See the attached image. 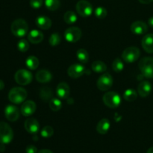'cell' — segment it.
I'll return each mask as SVG.
<instances>
[{"mask_svg": "<svg viewBox=\"0 0 153 153\" xmlns=\"http://www.w3.org/2000/svg\"><path fill=\"white\" fill-rule=\"evenodd\" d=\"M12 34L18 37H24L28 31V25L26 21L22 19H17L13 21L10 26Z\"/></svg>", "mask_w": 153, "mask_h": 153, "instance_id": "6da1fadb", "label": "cell"}, {"mask_svg": "<svg viewBox=\"0 0 153 153\" xmlns=\"http://www.w3.org/2000/svg\"><path fill=\"white\" fill-rule=\"evenodd\" d=\"M139 69L142 75L148 79H153V58L145 57L139 62Z\"/></svg>", "mask_w": 153, "mask_h": 153, "instance_id": "7a4b0ae2", "label": "cell"}, {"mask_svg": "<svg viewBox=\"0 0 153 153\" xmlns=\"http://www.w3.org/2000/svg\"><path fill=\"white\" fill-rule=\"evenodd\" d=\"M27 91L20 87L13 88L9 91L8 99L13 104H20L23 102L27 97Z\"/></svg>", "mask_w": 153, "mask_h": 153, "instance_id": "3957f363", "label": "cell"}, {"mask_svg": "<svg viewBox=\"0 0 153 153\" xmlns=\"http://www.w3.org/2000/svg\"><path fill=\"white\" fill-rule=\"evenodd\" d=\"M13 138V131L11 127L5 122H0V143L8 144Z\"/></svg>", "mask_w": 153, "mask_h": 153, "instance_id": "277c9868", "label": "cell"}, {"mask_svg": "<svg viewBox=\"0 0 153 153\" xmlns=\"http://www.w3.org/2000/svg\"><path fill=\"white\" fill-rule=\"evenodd\" d=\"M103 102L111 108H116L119 107L121 103V97L117 93L109 91L103 96Z\"/></svg>", "mask_w": 153, "mask_h": 153, "instance_id": "5b68a950", "label": "cell"}, {"mask_svg": "<svg viewBox=\"0 0 153 153\" xmlns=\"http://www.w3.org/2000/svg\"><path fill=\"white\" fill-rule=\"evenodd\" d=\"M14 79L18 85H27L32 82L33 76L31 72L21 69L17 70L14 75Z\"/></svg>", "mask_w": 153, "mask_h": 153, "instance_id": "8992f818", "label": "cell"}, {"mask_svg": "<svg viewBox=\"0 0 153 153\" xmlns=\"http://www.w3.org/2000/svg\"><path fill=\"white\" fill-rule=\"evenodd\" d=\"M140 55V49L135 46H129L123 51L122 58L126 63H134L137 61Z\"/></svg>", "mask_w": 153, "mask_h": 153, "instance_id": "52a82bcc", "label": "cell"}, {"mask_svg": "<svg viewBox=\"0 0 153 153\" xmlns=\"http://www.w3.org/2000/svg\"><path fill=\"white\" fill-rule=\"evenodd\" d=\"M77 13L82 17H88L93 13V6L86 0H80L76 6Z\"/></svg>", "mask_w": 153, "mask_h": 153, "instance_id": "ba28073f", "label": "cell"}, {"mask_svg": "<svg viewBox=\"0 0 153 153\" xmlns=\"http://www.w3.org/2000/svg\"><path fill=\"white\" fill-rule=\"evenodd\" d=\"M113 85V78L110 73H105L102 75L97 81V88L102 91H106Z\"/></svg>", "mask_w": 153, "mask_h": 153, "instance_id": "9c48e42d", "label": "cell"}, {"mask_svg": "<svg viewBox=\"0 0 153 153\" xmlns=\"http://www.w3.org/2000/svg\"><path fill=\"white\" fill-rule=\"evenodd\" d=\"M82 37V31L78 27H70L64 32V37L70 43H76L79 41Z\"/></svg>", "mask_w": 153, "mask_h": 153, "instance_id": "30bf717a", "label": "cell"}, {"mask_svg": "<svg viewBox=\"0 0 153 153\" xmlns=\"http://www.w3.org/2000/svg\"><path fill=\"white\" fill-rule=\"evenodd\" d=\"M4 116L10 122L16 121L19 117V111L17 107L13 105H8L4 108Z\"/></svg>", "mask_w": 153, "mask_h": 153, "instance_id": "8fae6325", "label": "cell"}, {"mask_svg": "<svg viewBox=\"0 0 153 153\" xmlns=\"http://www.w3.org/2000/svg\"><path fill=\"white\" fill-rule=\"evenodd\" d=\"M85 73V68L81 64H73L70 66L67 70L69 76L73 79H77L81 77Z\"/></svg>", "mask_w": 153, "mask_h": 153, "instance_id": "7c38bea8", "label": "cell"}, {"mask_svg": "<svg viewBox=\"0 0 153 153\" xmlns=\"http://www.w3.org/2000/svg\"><path fill=\"white\" fill-rule=\"evenodd\" d=\"M36 111V104L34 102L31 100L24 102L23 104L21 106L20 111L23 116L29 117L32 115Z\"/></svg>", "mask_w": 153, "mask_h": 153, "instance_id": "4fadbf2b", "label": "cell"}, {"mask_svg": "<svg viewBox=\"0 0 153 153\" xmlns=\"http://www.w3.org/2000/svg\"><path fill=\"white\" fill-rule=\"evenodd\" d=\"M130 28L133 34L141 35V34H144L147 31L148 26L143 21H135L131 24Z\"/></svg>", "mask_w": 153, "mask_h": 153, "instance_id": "5bb4252c", "label": "cell"}, {"mask_svg": "<svg viewBox=\"0 0 153 153\" xmlns=\"http://www.w3.org/2000/svg\"><path fill=\"white\" fill-rule=\"evenodd\" d=\"M25 130L30 134H37L40 130V124L34 118H28L24 124Z\"/></svg>", "mask_w": 153, "mask_h": 153, "instance_id": "9a60e30c", "label": "cell"}, {"mask_svg": "<svg viewBox=\"0 0 153 153\" xmlns=\"http://www.w3.org/2000/svg\"><path fill=\"white\" fill-rule=\"evenodd\" d=\"M56 93L59 98H61V100H66L70 96V87H69V85L66 82H61L57 86Z\"/></svg>", "mask_w": 153, "mask_h": 153, "instance_id": "2e32d148", "label": "cell"}, {"mask_svg": "<svg viewBox=\"0 0 153 153\" xmlns=\"http://www.w3.org/2000/svg\"><path fill=\"white\" fill-rule=\"evenodd\" d=\"M152 91V85L147 81L141 82L137 86V94L141 97H146L150 94Z\"/></svg>", "mask_w": 153, "mask_h": 153, "instance_id": "e0dca14e", "label": "cell"}, {"mask_svg": "<svg viewBox=\"0 0 153 153\" xmlns=\"http://www.w3.org/2000/svg\"><path fill=\"white\" fill-rule=\"evenodd\" d=\"M141 44L147 53H153V34H146L142 39Z\"/></svg>", "mask_w": 153, "mask_h": 153, "instance_id": "ac0fdd59", "label": "cell"}, {"mask_svg": "<svg viewBox=\"0 0 153 153\" xmlns=\"http://www.w3.org/2000/svg\"><path fill=\"white\" fill-rule=\"evenodd\" d=\"M52 76L47 70H40L36 73V79L40 83H48L52 80Z\"/></svg>", "mask_w": 153, "mask_h": 153, "instance_id": "d6986e66", "label": "cell"}, {"mask_svg": "<svg viewBox=\"0 0 153 153\" xmlns=\"http://www.w3.org/2000/svg\"><path fill=\"white\" fill-rule=\"evenodd\" d=\"M36 25L39 28L46 30L52 26V20L46 16H40L36 19Z\"/></svg>", "mask_w": 153, "mask_h": 153, "instance_id": "ffe728a7", "label": "cell"}, {"mask_svg": "<svg viewBox=\"0 0 153 153\" xmlns=\"http://www.w3.org/2000/svg\"><path fill=\"white\" fill-rule=\"evenodd\" d=\"M28 39L29 42L34 44H37L43 40V34L38 30H32L28 34Z\"/></svg>", "mask_w": 153, "mask_h": 153, "instance_id": "44dd1931", "label": "cell"}, {"mask_svg": "<svg viewBox=\"0 0 153 153\" xmlns=\"http://www.w3.org/2000/svg\"><path fill=\"white\" fill-rule=\"evenodd\" d=\"M111 124L110 122L108 119L104 118V119H102L100 122L98 123L97 126V131H98V133L101 134H105L108 131L109 128H110Z\"/></svg>", "mask_w": 153, "mask_h": 153, "instance_id": "7402d4cb", "label": "cell"}, {"mask_svg": "<svg viewBox=\"0 0 153 153\" xmlns=\"http://www.w3.org/2000/svg\"><path fill=\"white\" fill-rule=\"evenodd\" d=\"M40 97L44 102L50 101L52 99V91L51 88H47V87L42 88L40 91Z\"/></svg>", "mask_w": 153, "mask_h": 153, "instance_id": "603a6c76", "label": "cell"}, {"mask_svg": "<svg viewBox=\"0 0 153 153\" xmlns=\"http://www.w3.org/2000/svg\"><path fill=\"white\" fill-rule=\"evenodd\" d=\"M91 67H92V70L95 73H105L107 70V66H106V64L101 61H94L92 64V65H91Z\"/></svg>", "mask_w": 153, "mask_h": 153, "instance_id": "cb8c5ba5", "label": "cell"}, {"mask_svg": "<svg viewBox=\"0 0 153 153\" xmlns=\"http://www.w3.org/2000/svg\"><path fill=\"white\" fill-rule=\"evenodd\" d=\"M25 64L29 70H36L39 66V60L37 57L31 55V56L28 57L25 61Z\"/></svg>", "mask_w": 153, "mask_h": 153, "instance_id": "d4e9b609", "label": "cell"}, {"mask_svg": "<svg viewBox=\"0 0 153 153\" xmlns=\"http://www.w3.org/2000/svg\"><path fill=\"white\" fill-rule=\"evenodd\" d=\"M78 60L82 64H86L89 61V54L85 49H80L76 52Z\"/></svg>", "mask_w": 153, "mask_h": 153, "instance_id": "484cf974", "label": "cell"}, {"mask_svg": "<svg viewBox=\"0 0 153 153\" xmlns=\"http://www.w3.org/2000/svg\"><path fill=\"white\" fill-rule=\"evenodd\" d=\"M61 5L60 0H45V6L46 8L52 11L58 10Z\"/></svg>", "mask_w": 153, "mask_h": 153, "instance_id": "4316f807", "label": "cell"}, {"mask_svg": "<svg viewBox=\"0 0 153 153\" xmlns=\"http://www.w3.org/2000/svg\"><path fill=\"white\" fill-rule=\"evenodd\" d=\"M64 19L67 24H73L77 21V16L76 13L71 10H68L64 16Z\"/></svg>", "mask_w": 153, "mask_h": 153, "instance_id": "83f0119b", "label": "cell"}, {"mask_svg": "<svg viewBox=\"0 0 153 153\" xmlns=\"http://www.w3.org/2000/svg\"><path fill=\"white\" fill-rule=\"evenodd\" d=\"M123 97L126 101L128 102H133L137 99V94L134 90L133 89H128L124 92Z\"/></svg>", "mask_w": 153, "mask_h": 153, "instance_id": "f1b7e54d", "label": "cell"}, {"mask_svg": "<svg viewBox=\"0 0 153 153\" xmlns=\"http://www.w3.org/2000/svg\"><path fill=\"white\" fill-rule=\"evenodd\" d=\"M62 107V102L60 100L56 98H52L49 101V108L53 111H58Z\"/></svg>", "mask_w": 153, "mask_h": 153, "instance_id": "f546056e", "label": "cell"}, {"mask_svg": "<svg viewBox=\"0 0 153 153\" xmlns=\"http://www.w3.org/2000/svg\"><path fill=\"white\" fill-rule=\"evenodd\" d=\"M112 68H113L114 71L116 72V73H120V72L123 71V70L124 69V64L123 63V61H121V59H120V58H116V59L113 61Z\"/></svg>", "mask_w": 153, "mask_h": 153, "instance_id": "4dcf8cb0", "label": "cell"}, {"mask_svg": "<svg viewBox=\"0 0 153 153\" xmlns=\"http://www.w3.org/2000/svg\"><path fill=\"white\" fill-rule=\"evenodd\" d=\"M54 134V129L49 126H46L42 128L41 131H40V134L44 138H48V137H51Z\"/></svg>", "mask_w": 153, "mask_h": 153, "instance_id": "1f68e13d", "label": "cell"}, {"mask_svg": "<svg viewBox=\"0 0 153 153\" xmlns=\"http://www.w3.org/2000/svg\"><path fill=\"white\" fill-rule=\"evenodd\" d=\"M61 40V38L60 34H58V33H54V34H52V35L50 36V37H49V44L52 46H56L60 44Z\"/></svg>", "mask_w": 153, "mask_h": 153, "instance_id": "d6a6232c", "label": "cell"}, {"mask_svg": "<svg viewBox=\"0 0 153 153\" xmlns=\"http://www.w3.org/2000/svg\"><path fill=\"white\" fill-rule=\"evenodd\" d=\"M17 48L20 52H25L29 49V43L26 40L22 39V40H19L17 43Z\"/></svg>", "mask_w": 153, "mask_h": 153, "instance_id": "836d02e7", "label": "cell"}, {"mask_svg": "<svg viewBox=\"0 0 153 153\" xmlns=\"http://www.w3.org/2000/svg\"><path fill=\"white\" fill-rule=\"evenodd\" d=\"M94 13H95V16H97V18H99V19H104V18H105L106 16H107L108 12L107 10H106L105 7H98L96 8Z\"/></svg>", "mask_w": 153, "mask_h": 153, "instance_id": "e575fe53", "label": "cell"}, {"mask_svg": "<svg viewBox=\"0 0 153 153\" xmlns=\"http://www.w3.org/2000/svg\"><path fill=\"white\" fill-rule=\"evenodd\" d=\"M30 5L32 8H40L43 5V0H30Z\"/></svg>", "mask_w": 153, "mask_h": 153, "instance_id": "d590c367", "label": "cell"}, {"mask_svg": "<svg viewBox=\"0 0 153 153\" xmlns=\"http://www.w3.org/2000/svg\"><path fill=\"white\" fill-rule=\"evenodd\" d=\"M37 151V147L35 146H34V145H28L26 147V149H25L26 153H36Z\"/></svg>", "mask_w": 153, "mask_h": 153, "instance_id": "8d00e7d4", "label": "cell"}, {"mask_svg": "<svg viewBox=\"0 0 153 153\" xmlns=\"http://www.w3.org/2000/svg\"><path fill=\"white\" fill-rule=\"evenodd\" d=\"M141 4H149V3H152L153 1V0H138Z\"/></svg>", "mask_w": 153, "mask_h": 153, "instance_id": "74e56055", "label": "cell"}, {"mask_svg": "<svg viewBox=\"0 0 153 153\" xmlns=\"http://www.w3.org/2000/svg\"><path fill=\"white\" fill-rule=\"evenodd\" d=\"M148 24L151 28H153V16H151L149 19H148Z\"/></svg>", "mask_w": 153, "mask_h": 153, "instance_id": "f35d334b", "label": "cell"}, {"mask_svg": "<svg viewBox=\"0 0 153 153\" xmlns=\"http://www.w3.org/2000/svg\"><path fill=\"white\" fill-rule=\"evenodd\" d=\"M38 153H53V152H52L51 150H49V149H41V150L39 151Z\"/></svg>", "mask_w": 153, "mask_h": 153, "instance_id": "ab89813d", "label": "cell"}, {"mask_svg": "<svg viewBox=\"0 0 153 153\" xmlns=\"http://www.w3.org/2000/svg\"><path fill=\"white\" fill-rule=\"evenodd\" d=\"M4 82H3V81H1V79H0V91L4 89Z\"/></svg>", "mask_w": 153, "mask_h": 153, "instance_id": "60d3db41", "label": "cell"}, {"mask_svg": "<svg viewBox=\"0 0 153 153\" xmlns=\"http://www.w3.org/2000/svg\"><path fill=\"white\" fill-rule=\"evenodd\" d=\"M4 149H5V147H4V144L0 145V152H4Z\"/></svg>", "mask_w": 153, "mask_h": 153, "instance_id": "b9f144b4", "label": "cell"}, {"mask_svg": "<svg viewBox=\"0 0 153 153\" xmlns=\"http://www.w3.org/2000/svg\"><path fill=\"white\" fill-rule=\"evenodd\" d=\"M146 153H153V147L149 148V149L147 150V152Z\"/></svg>", "mask_w": 153, "mask_h": 153, "instance_id": "7bdbcfd3", "label": "cell"}]
</instances>
